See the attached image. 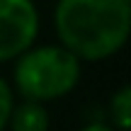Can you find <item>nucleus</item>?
<instances>
[{"mask_svg": "<svg viewBox=\"0 0 131 131\" xmlns=\"http://www.w3.org/2000/svg\"><path fill=\"white\" fill-rule=\"evenodd\" d=\"M131 0H58L56 32L78 58L100 61L126 44Z\"/></svg>", "mask_w": 131, "mask_h": 131, "instance_id": "1", "label": "nucleus"}, {"mask_svg": "<svg viewBox=\"0 0 131 131\" xmlns=\"http://www.w3.org/2000/svg\"><path fill=\"white\" fill-rule=\"evenodd\" d=\"M22 56V53H19ZM80 58L66 46H39L24 53L15 68L17 90L27 100H56L75 88L80 78Z\"/></svg>", "mask_w": 131, "mask_h": 131, "instance_id": "2", "label": "nucleus"}, {"mask_svg": "<svg viewBox=\"0 0 131 131\" xmlns=\"http://www.w3.org/2000/svg\"><path fill=\"white\" fill-rule=\"evenodd\" d=\"M39 32V15L32 0H0V61L24 53Z\"/></svg>", "mask_w": 131, "mask_h": 131, "instance_id": "3", "label": "nucleus"}, {"mask_svg": "<svg viewBox=\"0 0 131 131\" xmlns=\"http://www.w3.org/2000/svg\"><path fill=\"white\" fill-rule=\"evenodd\" d=\"M7 124L12 126V131H49V114L41 107V102L24 100L17 107L12 104Z\"/></svg>", "mask_w": 131, "mask_h": 131, "instance_id": "4", "label": "nucleus"}, {"mask_svg": "<svg viewBox=\"0 0 131 131\" xmlns=\"http://www.w3.org/2000/svg\"><path fill=\"white\" fill-rule=\"evenodd\" d=\"M112 119L122 131L129 129V124H131V90L126 85L112 97Z\"/></svg>", "mask_w": 131, "mask_h": 131, "instance_id": "5", "label": "nucleus"}, {"mask_svg": "<svg viewBox=\"0 0 131 131\" xmlns=\"http://www.w3.org/2000/svg\"><path fill=\"white\" fill-rule=\"evenodd\" d=\"M10 112H12V90H10V85L0 78V131L7 126Z\"/></svg>", "mask_w": 131, "mask_h": 131, "instance_id": "6", "label": "nucleus"}, {"mask_svg": "<svg viewBox=\"0 0 131 131\" xmlns=\"http://www.w3.org/2000/svg\"><path fill=\"white\" fill-rule=\"evenodd\" d=\"M80 131H114V129L107 126V124H88V126L80 129Z\"/></svg>", "mask_w": 131, "mask_h": 131, "instance_id": "7", "label": "nucleus"}]
</instances>
